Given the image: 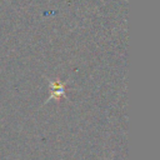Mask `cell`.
I'll return each mask as SVG.
<instances>
[{"label":"cell","mask_w":160,"mask_h":160,"mask_svg":"<svg viewBox=\"0 0 160 160\" xmlns=\"http://www.w3.org/2000/svg\"><path fill=\"white\" fill-rule=\"evenodd\" d=\"M45 79L48 80L49 90H50L49 98L45 101V104L50 100H59L61 98L68 99V96H66V85L69 84V81H60L59 79H49V78H45Z\"/></svg>","instance_id":"obj_1"}]
</instances>
